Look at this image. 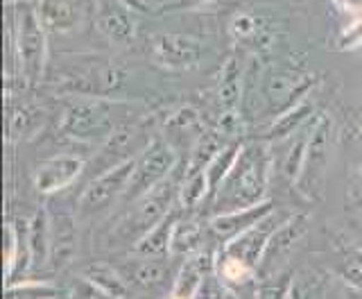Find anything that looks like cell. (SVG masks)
Masks as SVG:
<instances>
[{"mask_svg":"<svg viewBox=\"0 0 362 299\" xmlns=\"http://www.w3.org/2000/svg\"><path fill=\"white\" fill-rule=\"evenodd\" d=\"M245 73L247 64L240 60V55H231L220 68L218 86H215V105L220 113L243 111V94H245Z\"/></svg>","mask_w":362,"mask_h":299,"instance_id":"obj_19","label":"cell"},{"mask_svg":"<svg viewBox=\"0 0 362 299\" xmlns=\"http://www.w3.org/2000/svg\"><path fill=\"white\" fill-rule=\"evenodd\" d=\"M7 295H23V297H66L71 295V290L59 288L50 281H43V279H23L18 283H11L5 288Z\"/></svg>","mask_w":362,"mask_h":299,"instance_id":"obj_36","label":"cell"},{"mask_svg":"<svg viewBox=\"0 0 362 299\" xmlns=\"http://www.w3.org/2000/svg\"><path fill=\"white\" fill-rule=\"evenodd\" d=\"M274 211V204L269 200H263L252 206H243V209H233V211H224V213H213L209 220V232L215 243H229L231 238L238 234H243L245 229L254 227L258 220H263L265 215Z\"/></svg>","mask_w":362,"mask_h":299,"instance_id":"obj_17","label":"cell"},{"mask_svg":"<svg viewBox=\"0 0 362 299\" xmlns=\"http://www.w3.org/2000/svg\"><path fill=\"white\" fill-rule=\"evenodd\" d=\"M181 179H175L173 175H170L168 179H163L161 184H158V186L147 191L143 198H139L134 204H129L132 211L124 215V220L116 227V232H113V238L118 240L116 245H129L132 243V247H134L156 222H161L163 218L175 209V204L179 202Z\"/></svg>","mask_w":362,"mask_h":299,"instance_id":"obj_5","label":"cell"},{"mask_svg":"<svg viewBox=\"0 0 362 299\" xmlns=\"http://www.w3.org/2000/svg\"><path fill=\"white\" fill-rule=\"evenodd\" d=\"M229 143L224 139V134L220 130H204V134L197 139V143L192 145V150L188 152V159L184 164V177L188 175H197V172H204L206 166L213 161V157L220 152V150Z\"/></svg>","mask_w":362,"mask_h":299,"instance_id":"obj_30","label":"cell"},{"mask_svg":"<svg viewBox=\"0 0 362 299\" xmlns=\"http://www.w3.org/2000/svg\"><path fill=\"white\" fill-rule=\"evenodd\" d=\"M274 168L269 141H245L233 168L211 200L215 213L243 209L265 200L269 175Z\"/></svg>","mask_w":362,"mask_h":299,"instance_id":"obj_2","label":"cell"},{"mask_svg":"<svg viewBox=\"0 0 362 299\" xmlns=\"http://www.w3.org/2000/svg\"><path fill=\"white\" fill-rule=\"evenodd\" d=\"M45 30L52 32H68L77 26V11L68 3H57V0H41L37 5Z\"/></svg>","mask_w":362,"mask_h":299,"instance_id":"obj_32","label":"cell"},{"mask_svg":"<svg viewBox=\"0 0 362 299\" xmlns=\"http://www.w3.org/2000/svg\"><path fill=\"white\" fill-rule=\"evenodd\" d=\"M305 222H308V218L297 213V215H288L286 220L279 225L276 232L272 234L263 261H260V266H258L260 277L263 279L279 277L281 268L286 266V261L292 256L294 247H297V243L305 234Z\"/></svg>","mask_w":362,"mask_h":299,"instance_id":"obj_13","label":"cell"},{"mask_svg":"<svg viewBox=\"0 0 362 299\" xmlns=\"http://www.w3.org/2000/svg\"><path fill=\"white\" fill-rule=\"evenodd\" d=\"M286 218L288 215H279L276 211H272L269 215L263 218V220H258L254 227L245 229L243 234H238L235 238L229 240V243H224L220 249L224 252V254H231V256L243 259L245 263H249V266L258 270L272 234L276 232L279 225L286 220Z\"/></svg>","mask_w":362,"mask_h":299,"instance_id":"obj_15","label":"cell"},{"mask_svg":"<svg viewBox=\"0 0 362 299\" xmlns=\"http://www.w3.org/2000/svg\"><path fill=\"white\" fill-rule=\"evenodd\" d=\"M134 168H136V159H129V161H124V164L90 179L77 202L79 220L105 215L113 206L122 204V198H124V193H127L132 175H134Z\"/></svg>","mask_w":362,"mask_h":299,"instance_id":"obj_9","label":"cell"},{"mask_svg":"<svg viewBox=\"0 0 362 299\" xmlns=\"http://www.w3.org/2000/svg\"><path fill=\"white\" fill-rule=\"evenodd\" d=\"M45 116L43 109L34 102H11L7 100V139L9 141H23L34 136L43 125Z\"/></svg>","mask_w":362,"mask_h":299,"instance_id":"obj_25","label":"cell"},{"mask_svg":"<svg viewBox=\"0 0 362 299\" xmlns=\"http://www.w3.org/2000/svg\"><path fill=\"white\" fill-rule=\"evenodd\" d=\"M337 272L344 283L362 290V249L354 245H342L337 254Z\"/></svg>","mask_w":362,"mask_h":299,"instance_id":"obj_35","label":"cell"},{"mask_svg":"<svg viewBox=\"0 0 362 299\" xmlns=\"http://www.w3.org/2000/svg\"><path fill=\"white\" fill-rule=\"evenodd\" d=\"M95 28L102 37L116 45H129L136 39V23L122 3H107L105 7H100Z\"/></svg>","mask_w":362,"mask_h":299,"instance_id":"obj_22","label":"cell"},{"mask_svg":"<svg viewBox=\"0 0 362 299\" xmlns=\"http://www.w3.org/2000/svg\"><path fill=\"white\" fill-rule=\"evenodd\" d=\"M215 270H218V254L215 252L206 247L192 252L190 256H186L184 266L179 268L170 297H197L202 281Z\"/></svg>","mask_w":362,"mask_h":299,"instance_id":"obj_20","label":"cell"},{"mask_svg":"<svg viewBox=\"0 0 362 299\" xmlns=\"http://www.w3.org/2000/svg\"><path fill=\"white\" fill-rule=\"evenodd\" d=\"M150 60L163 71H190V68H197L204 60V41L190 37V34H152Z\"/></svg>","mask_w":362,"mask_h":299,"instance_id":"obj_11","label":"cell"},{"mask_svg":"<svg viewBox=\"0 0 362 299\" xmlns=\"http://www.w3.org/2000/svg\"><path fill=\"white\" fill-rule=\"evenodd\" d=\"M213 0H175L170 3L165 9H192V7H199V5H209Z\"/></svg>","mask_w":362,"mask_h":299,"instance_id":"obj_39","label":"cell"},{"mask_svg":"<svg viewBox=\"0 0 362 299\" xmlns=\"http://www.w3.org/2000/svg\"><path fill=\"white\" fill-rule=\"evenodd\" d=\"M209 198V181L206 172H197V175H188L181 179L179 188V206L181 211H192Z\"/></svg>","mask_w":362,"mask_h":299,"instance_id":"obj_34","label":"cell"},{"mask_svg":"<svg viewBox=\"0 0 362 299\" xmlns=\"http://www.w3.org/2000/svg\"><path fill=\"white\" fill-rule=\"evenodd\" d=\"M218 274L231 286V290H233V288H243V286L252 283L258 277V270L249 266V263H245L243 259L224 254L220 249L218 252Z\"/></svg>","mask_w":362,"mask_h":299,"instance_id":"obj_33","label":"cell"},{"mask_svg":"<svg viewBox=\"0 0 362 299\" xmlns=\"http://www.w3.org/2000/svg\"><path fill=\"white\" fill-rule=\"evenodd\" d=\"M360 139H362V125H360Z\"/></svg>","mask_w":362,"mask_h":299,"instance_id":"obj_41","label":"cell"},{"mask_svg":"<svg viewBox=\"0 0 362 299\" xmlns=\"http://www.w3.org/2000/svg\"><path fill=\"white\" fill-rule=\"evenodd\" d=\"M28 245H30V272L43 270L50 263V213L37 211L28 222Z\"/></svg>","mask_w":362,"mask_h":299,"instance_id":"obj_26","label":"cell"},{"mask_svg":"<svg viewBox=\"0 0 362 299\" xmlns=\"http://www.w3.org/2000/svg\"><path fill=\"white\" fill-rule=\"evenodd\" d=\"M315 116H317V113H315L313 102L301 100L299 105H294L292 109H288L286 113H281L279 118L272 120L265 139H267L269 143H281V141H286V139H290V136L297 134L299 130H303L305 125H308Z\"/></svg>","mask_w":362,"mask_h":299,"instance_id":"obj_27","label":"cell"},{"mask_svg":"<svg viewBox=\"0 0 362 299\" xmlns=\"http://www.w3.org/2000/svg\"><path fill=\"white\" fill-rule=\"evenodd\" d=\"M77 254V227L75 215L66 211H57L50 215V263L52 272L66 270L75 261Z\"/></svg>","mask_w":362,"mask_h":299,"instance_id":"obj_18","label":"cell"},{"mask_svg":"<svg viewBox=\"0 0 362 299\" xmlns=\"http://www.w3.org/2000/svg\"><path fill=\"white\" fill-rule=\"evenodd\" d=\"M64 82L75 96H111L122 86L124 73L111 62L90 60L77 71H68Z\"/></svg>","mask_w":362,"mask_h":299,"instance_id":"obj_12","label":"cell"},{"mask_svg":"<svg viewBox=\"0 0 362 299\" xmlns=\"http://www.w3.org/2000/svg\"><path fill=\"white\" fill-rule=\"evenodd\" d=\"M351 202H354V209L362 222V168L356 172L354 184H351Z\"/></svg>","mask_w":362,"mask_h":299,"instance_id":"obj_38","label":"cell"},{"mask_svg":"<svg viewBox=\"0 0 362 299\" xmlns=\"http://www.w3.org/2000/svg\"><path fill=\"white\" fill-rule=\"evenodd\" d=\"M229 37L238 52L265 55L283 37V23L265 9H245L229 21Z\"/></svg>","mask_w":362,"mask_h":299,"instance_id":"obj_10","label":"cell"},{"mask_svg":"<svg viewBox=\"0 0 362 299\" xmlns=\"http://www.w3.org/2000/svg\"><path fill=\"white\" fill-rule=\"evenodd\" d=\"M339 7H344L346 11H356V14H362V0H335Z\"/></svg>","mask_w":362,"mask_h":299,"instance_id":"obj_40","label":"cell"},{"mask_svg":"<svg viewBox=\"0 0 362 299\" xmlns=\"http://www.w3.org/2000/svg\"><path fill=\"white\" fill-rule=\"evenodd\" d=\"M82 277H86L105 297H127V295H132V283L124 279L120 268H113L111 263H105V261L90 263V266L84 268Z\"/></svg>","mask_w":362,"mask_h":299,"instance_id":"obj_28","label":"cell"},{"mask_svg":"<svg viewBox=\"0 0 362 299\" xmlns=\"http://www.w3.org/2000/svg\"><path fill=\"white\" fill-rule=\"evenodd\" d=\"M256 57V86L245 82V94L247 91H256L260 102L258 118L274 120L281 113H286L294 105H299L301 100H305L308 91L315 84V75L303 62L286 55H274V50L269 52L267 62H263V55Z\"/></svg>","mask_w":362,"mask_h":299,"instance_id":"obj_1","label":"cell"},{"mask_svg":"<svg viewBox=\"0 0 362 299\" xmlns=\"http://www.w3.org/2000/svg\"><path fill=\"white\" fill-rule=\"evenodd\" d=\"M132 259L127 266H122L120 272L124 274L134 288H139L147 295H168L173 290L177 274L173 272V263L163 259H154V256H139ZM173 259V256H170Z\"/></svg>","mask_w":362,"mask_h":299,"instance_id":"obj_14","label":"cell"},{"mask_svg":"<svg viewBox=\"0 0 362 299\" xmlns=\"http://www.w3.org/2000/svg\"><path fill=\"white\" fill-rule=\"evenodd\" d=\"M313 120L294 136H290V139L281 141L283 152H279V154L272 152V157H274V168L279 170V175L288 184H297V179H299V172H301V166H303V157H305V147H308V136H310Z\"/></svg>","mask_w":362,"mask_h":299,"instance_id":"obj_24","label":"cell"},{"mask_svg":"<svg viewBox=\"0 0 362 299\" xmlns=\"http://www.w3.org/2000/svg\"><path fill=\"white\" fill-rule=\"evenodd\" d=\"M211 238L209 232V222L202 225L199 220H192V218H179L175 225V234H173V249L170 254L173 256H190L192 252H197L204 247V240Z\"/></svg>","mask_w":362,"mask_h":299,"instance_id":"obj_29","label":"cell"},{"mask_svg":"<svg viewBox=\"0 0 362 299\" xmlns=\"http://www.w3.org/2000/svg\"><path fill=\"white\" fill-rule=\"evenodd\" d=\"M86 164L77 154H54L41 161L34 172V188L41 195L62 193L84 175Z\"/></svg>","mask_w":362,"mask_h":299,"instance_id":"obj_16","label":"cell"},{"mask_svg":"<svg viewBox=\"0 0 362 299\" xmlns=\"http://www.w3.org/2000/svg\"><path fill=\"white\" fill-rule=\"evenodd\" d=\"M181 218V206H175L161 222H156L150 232H147L139 243L134 245V254L139 256H154V259H163V256H173L170 249H173V234H175V225Z\"/></svg>","mask_w":362,"mask_h":299,"instance_id":"obj_23","label":"cell"},{"mask_svg":"<svg viewBox=\"0 0 362 299\" xmlns=\"http://www.w3.org/2000/svg\"><path fill=\"white\" fill-rule=\"evenodd\" d=\"M243 143L240 141H229L226 143L218 154L213 157V161L206 166V181H209V200L215 198V193L222 186V181L229 175V170L233 168L235 159H238V152H240Z\"/></svg>","mask_w":362,"mask_h":299,"instance_id":"obj_31","label":"cell"},{"mask_svg":"<svg viewBox=\"0 0 362 299\" xmlns=\"http://www.w3.org/2000/svg\"><path fill=\"white\" fill-rule=\"evenodd\" d=\"M143 111L127 100L111 96H75L66 102L59 118V132L73 141L102 143L127 120Z\"/></svg>","mask_w":362,"mask_h":299,"instance_id":"obj_3","label":"cell"},{"mask_svg":"<svg viewBox=\"0 0 362 299\" xmlns=\"http://www.w3.org/2000/svg\"><path fill=\"white\" fill-rule=\"evenodd\" d=\"M179 166V152L170 145L161 134H156L152 143L136 157V168L129 181V188L122 198V206L134 204L147 191L158 186L163 179H168Z\"/></svg>","mask_w":362,"mask_h":299,"instance_id":"obj_8","label":"cell"},{"mask_svg":"<svg viewBox=\"0 0 362 299\" xmlns=\"http://www.w3.org/2000/svg\"><path fill=\"white\" fill-rule=\"evenodd\" d=\"M335 123L331 113H317L308 136V147H305L303 166L299 172V179L294 184L305 200H320L324 193V181L328 172V159H331V143H333Z\"/></svg>","mask_w":362,"mask_h":299,"instance_id":"obj_7","label":"cell"},{"mask_svg":"<svg viewBox=\"0 0 362 299\" xmlns=\"http://www.w3.org/2000/svg\"><path fill=\"white\" fill-rule=\"evenodd\" d=\"M154 136L156 134H152V120L147 118L145 113L120 125L116 132L102 141L98 154L90 159V166H88L90 179L124 164V161L136 159L152 143Z\"/></svg>","mask_w":362,"mask_h":299,"instance_id":"obj_6","label":"cell"},{"mask_svg":"<svg viewBox=\"0 0 362 299\" xmlns=\"http://www.w3.org/2000/svg\"><path fill=\"white\" fill-rule=\"evenodd\" d=\"M9 39L14 43L18 71L28 84H39L48 64V41H45V26L41 21L39 7L30 0H21L9 11Z\"/></svg>","mask_w":362,"mask_h":299,"instance_id":"obj_4","label":"cell"},{"mask_svg":"<svg viewBox=\"0 0 362 299\" xmlns=\"http://www.w3.org/2000/svg\"><path fill=\"white\" fill-rule=\"evenodd\" d=\"M339 50H362V16L346 23L337 37Z\"/></svg>","mask_w":362,"mask_h":299,"instance_id":"obj_37","label":"cell"},{"mask_svg":"<svg viewBox=\"0 0 362 299\" xmlns=\"http://www.w3.org/2000/svg\"><path fill=\"white\" fill-rule=\"evenodd\" d=\"M204 130H206V128H204L202 113L195 107L184 105V107H179L177 111H173L165 118L161 136L177 150V152L184 147L186 154H188L192 150V145H195L197 139L204 134Z\"/></svg>","mask_w":362,"mask_h":299,"instance_id":"obj_21","label":"cell"}]
</instances>
